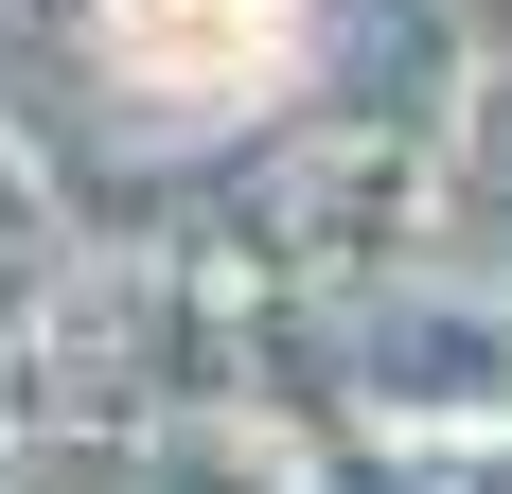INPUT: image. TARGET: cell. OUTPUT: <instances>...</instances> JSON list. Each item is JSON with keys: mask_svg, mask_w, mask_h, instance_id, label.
Segmentation results:
<instances>
[{"mask_svg": "<svg viewBox=\"0 0 512 494\" xmlns=\"http://www.w3.org/2000/svg\"><path fill=\"white\" fill-rule=\"evenodd\" d=\"M106 53L142 89H265L283 71V0H106Z\"/></svg>", "mask_w": 512, "mask_h": 494, "instance_id": "cell-1", "label": "cell"}]
</instances>
